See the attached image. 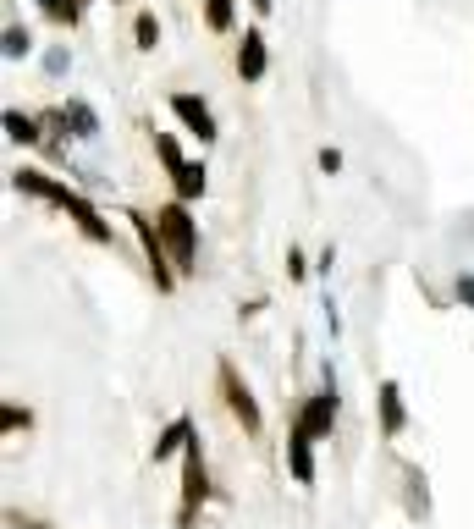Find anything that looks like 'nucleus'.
<instances>
[{"mask_svg":"<svg viewBox=\"0 0 474 529\" xmlns=\"http://www.w3.org/2000/svg\"><path fill=\"white\" fill-rule=\"evenodd\" d=\"M132 39H139V50H155V44H160V17H155V12H139V23H132Z\"/></svg>","mask_w":474,"mask_h":529,"instance_id":"f3484780","label":"nucleus"},{"mask_svg":"<svg viewBox=\"0 0 474 529\" xmlns=\"http://www.w3.org/2000/svg\"><path fill=\"white\" fill-rule=\"evenodd\" d=\"M171 116L188 127V132H198V144H216L221 139V127H216V111L205 105V100H198V94H171Z\"/></svg>","mask_w":474,"mask_h":529,"instance_id":"423d86ee","label":"nucleus"},{"mask_svg":"<svg viewBox=\"0 0 474 529\" xmlns=\"http://www.w3.org/2000/svg\"><path fill=\"white\" fill-rule=\"evenodd\" d=\"M0 50H6V61H23V55L34 50V39H28V28H17V23H12V28H6V44H0Z\"/></svg>","mask_w":474,"mask_h":529,"instance_id":"412c9836","label":"nucleus"},{"mask_svg":"<svg viewBox=\"0 0 474 529\" xmlns=\"http://www.w3.org/2000/svg\"><path fill=\"white\" fill-rule=\"evenodd\" d=\"M127 221H132V232H139V243H144V259H150V276H155V293H171V287H177L182 276H177V264H171V248H166L160 226H155V216H139V210H132Z\"/></svg>","mask_w":474,"mask_h":529,"instance_id":"39448f33","label":"nucleus"},{"mask_svg":"<svg viewBox=\"0 0 474 529\" xmlns=\"http://www.w3.org/2000/svg\"><path fill=\"white\" fill-rule=\"evenodd\" d=\"M12 188H17V193H28V198H44V205H55V210L66 205V193H73L66 182H55V177H50V171H39V166H17V171H12Z\"/></svg>","mask_w":474,"mask_h":529,"instance_id":"6e6552de","label":"nucleus"},{"mask_svg":"<svg viewBox=\"0 0 474 529\" xmlns=\"http://www.w3.org/2000/svg\"><path fill=\"white\" fill-rule=\"evenodd\" d=\"M205 28L210 34H232L237 28V6L232 0H205Z\"/></svg>","mask_w":474,"mask_h":529,"instance_id":"dca6fc26","label":"nucleus"},{"mask_svg":"<svg viewBox=\"0 0 474 529\" xmlns=\"http://www.w3.org/2000/svg\"><path fill=\"white\" fill-rule=\"evenodd\" d=\"M6 139H12V144H39V139H44V132H39V116L6 111Z\"/></svg>","mask_w":474,"mask_h":529,"instance_id":"2eb2a0df","label":"nucleus"},{"mask_svg":"<svg viewBox=\"0 0 474 529\" xmlns=\"http://www.w3.org/2000/svg\"><path fill=\"white\" fill-rule=\"evenodd\" d=\"M375 414H381V436L397 441L402 430H409V403H402V386L397 380H381L375 386Z\"/></svg>","mask_w":474,"mask_h":529,"instance_id":"0eeeda50","label":"nucleus"},{"mask_svg":"<svg viewBox=\"0 0 474 529\" xmlns=\"http://www.w3.org/2000/svg\"><path fill=\"white\" fill-rule=\"evenodd\" d=\"M336 414H343V397H336V375H331V364H325V386H314L304 403H298L293 425H298L309 441H331V436H336Z\"/></svg>","mask_w":474,"mask_h":529,"instance_id":"f03ea898","label":"nucleus"},{"mask_svg":"<svg viewBox=\"0 0 474 529\" xmlns=\"http://www.w3.org/2000/svg\"><path fill=\"white\" fill-rule=\"evenodd\" d=\"M61 210H66V216H73V226H78V232L89 237V243H111V226H105V216H100V210L89 205V198H83L78 188H73V193H66V205H61Z\"/></svg>","mask_w":474,"mask_h":529,"instance_id":"1a4fd4ad","label":"nucleus"},{"mask_svg":"<svg viewBox=\"0 0 474 529\" xmlns=\"http://www.w3.org/2000/svg\"><path fill=\"white\" fill-rule=\"evenodd\" d=\"M155 155H160V166H166L171 177H177V171L188 166V160H182V149H177V139H171V132H155Z\"/></svg>","mask_w":474,"mask_h":529,"instance_id":"a211bd4d","label":"nucleus"},{"mask_svg":"<svg viewBox=\"0 0 474 529\" xmlns=\"http://www.w3.org/2000/svg\"><path fill=\"white\" fill-rule=\"evenodd\" d=\"M39 6H44V17H50L55 28H73V23H78V0H39Z\"/></svg>","mask_w":474,"mask_h":529,"instance_id":"6ab92c4d","label":"nucleus"},{"mask_svg":"<svg viewBox=\"0 0 474 529\" xmlns=\"http://www.w3.org/2000/svg\"><path fill=\"white\" fill-rule=\"evenodd\" d=\"M171 188H177V198H182V205H193V198H205V188H210V171L198 166V160H188V166L171 177Z\"/></svg>","mask_w":474,"mask_h":529,"instance_id":"4468645a","label":"nucleus"},{"mask_svg":"<svg viewBox=\"0 0 474 529\" xmlns=\"http://www.w3.org/2000/svg\"><path fill=\"white\" fill-rule=\"evenodd\" d=\"M265 66H270L265 34H259V28H243V44H237V78H243V83H259Z\"/></svg>","mask_w":474,"mask_h":529,"instance_id":"9d476101","label":"nucleus"},{"mask_svg":"<svg viewBox=\"0 0 474 529\" xmlns=\"http://www.w3.org/2000/svg\"><path fill=\"white\" fill-rule=\"evenodd\" d=\"M155 226H160V237L171 248L177 276H193L198 271V221H193V210L182 205V198H171V205L155 210Z\"/></svg>","mask_w":474,"mask_h":529,"instance_id":"f257e3e1","label":"nucleus"},{"mask_svg":"<svg viewBox=\"0 0 474 529\" xmlns=\"http://www.w3.org/2000/svg\"><path fill=\"white\" fill-rule=\"evenodd\" d=\"M55 116H61V127H73V139H100V116L83 100H66Z\"/></svg>","mask_w":474,"mask_h":529,"instance_id":"ddd939ff","label":"nucleus"},{"mask_svg":"<svg viewBox=\"0 0 474 529\" xmlns=\"http://www.w3.org/2000/svg\"><path fill=\"white\" fill-rule=\"evenodd\" d=\"M0 430H6V436H17V430H34V409H17V403H6V409H0Z\"/></svg>","mask_w":474,"mask_h":529,"instance_id":"aec40b11","label":"nucleus"},{"mask_svg":"<svg viewBox=\"0 0 474 529\" xmlns=\"http://www.w3.org/2000/svg\"><path fill=\"white\" fill-rule=\"evenodd\" d=\"M320 171H325V177L343 171V149H331V144H325V149H320Z\"/></svg>","mask_w":474,"mask_h":529,"instance_id":"b1692460","label":"nucleus"},{"mask_svg":"<svg viewBox=\"0 0 474 529\" xmlns=\"http://www.w3.org/2000/svg\"><path fill=\"white\" fill-rule=\"evenodd\" d=\"M287 469H293L298 486H314V441H309L298 425L287 430Z\"/></svg>","mask_w":474,"mask_h":529,"instance_id":"f8f14e48","label":"nucleus"},{"mask_svg":"<svg viewBox=\"0 0 474 529\" xmlns=\"http://www.w3.org/2000/svg\"><path fill=\"white\" fill-rule=\"evenodd\" d=\"M248 6H254L259 17H270V6H276V0H248Z\"/></svg>","mask_w":474,"mask_h":529,"instance_id":"a878e982","label":"nucleus"},{"mask_svg":"<svg viewBox=\"0 0 474 529\" xmlns=\"http://www.w3.org/2000/svg\"><path fill=\"white\" fill-rule=\"evenodd\" d=\"M193 436H198V430H193V419H188V414H177V419L155 436L150 457H155V463H171V457H182V452H188V441H193Z\"/></svg>","mask_w":474,"mask_h":529,"instance_id":"9b49d317","label":"nucleus"},{"mask_svg":"<svg viewBox=\"0 0 474 529\" xmlns=\"http://www.w3.org/2000/svg\"><path fill=\"white\" fill-rule=\"evenodd\" d=\"M210 502V463H205V447H198V436L188 441L182 452V496H177V529H193L198 507Z\"/></svg>","mask_w":474,"mask_h":529,"instance_id":"20e7f679","label":"nucleus"},{"mask_svg":"<svg viewBox=\"0 0 474 529\" xmlns=\"http://www.w3.org/2000/svg\"><path fill=\"white\" fill-rule=\"evenodd\" d=\"M458 303L474 314V271H463V276H458Z\"/></svg>","mask_w":474,"mask_h":529,"instance_id":"5701e85b","label":"nucleus"},{"mask_svg":"<svg viewBox=\"0 0 474 529\" xmlns=\"http://www.w3.org/2000/svg\"><path fill=\"white\" fill-rule=\"evenodd\" d=\"M287 276H293V282H304V276H309V259H304V248H287Z\"/></svg>","mask_w":474,"mask_h":529,"instance_id":"4be33fe9","label":"nucleus"},{"mask_svg":"<svg viewBox=\"0 0 474 529\" xmlns=\"http://www.w3.org/2000/svg\"><path fill=\"white\" fill-rule=\"evenodd\" d=\"M216 391H221V403H227V414L243 425V436H259L265 430V414H259V397L248 391V380H243V370L232 364V359H221L216 364Z\"/></svg>","mask_w":474,"mask_h":529,"instance_id":"7ed1b4c3","label":"nucleus"},{"mask_svg":"<svg viewBox=\"0 0 474 529\" xmlns=\"http://www.w3.org/2000/svg\"><path fill=\"white\" fill-rule=\"evenodd\" d=\"M6 524H12V529H50L44 518H23V513H6Z\"/></svg>","mask_w":474,"mask_h":529,"instance_id":"393cba45","label":"nucleus"}]
</instances>
